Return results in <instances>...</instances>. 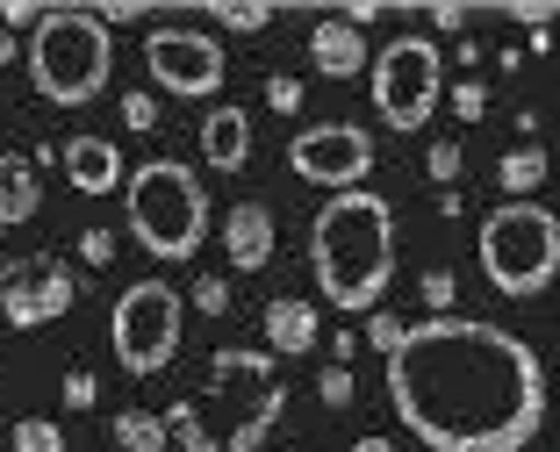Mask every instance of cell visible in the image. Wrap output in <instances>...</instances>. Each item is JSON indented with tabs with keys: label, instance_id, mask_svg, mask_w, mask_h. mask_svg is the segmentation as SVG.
<instances>
[{
	"label": "cell",
	"instance_id": "cell-1",
	"mask_svg": "<svg viewBox=\"0 0 560 452\" xmlns=\"http://www.w3.org/2000/svg\"><path fill=\"white\" fill-rule=\"evenodd\" d=\"M388 402L431 452H525L546 424L539 352L503 323H402L388 352Z\"/></svg>",
	"mask_w": 560,
	"mask_h": 452
},
{
	"label": "cell",
	"instance_id": "cell-2",
	"mask_svg": "<svg viewBox=\"0 0 560 452\" xmlns=\"http://www.w3.org/2000/svg\"><path fill=\"white\" fill-rule=\"evenodd\" d=\"M280 409H288V388H280L273 352L223 345L209 359V381L165 409V438L187 452H252L280 424Z\"/></svg>",
	"mask_w": 560,
	"mask_h": 452
},
{
	"label": "cell",
	"instance_id": "cell-3",
	"mask_svg": "<svg viewBox=\"0 0 560 452\" xmlns=\"http://www.w3.org/2000/svg\"><path fill=\"white\" fill-rule=\"evenodd\" d=\"M310 266H316V295L330 309H346V317L381 309L388 273H396V209L374 187L330 194L316 230H310Z\"/></svg>",
	"mask_w": 560,
	"mask_h": 452
},
{
	"label": "cell",
	"instance_id": "cell-4",
	"mask_svg": "<svg viewBox=\"0 0 560 452\" xmlns=\"http://www.w3.org/2000/svg\"><path fill=\"white\" fill-rule=\"evenodd\" d=\"M116 72V44L94 22V8H44L30 36V86L50 108H86Z\"/></svg>",
	"mask_w": 560,
	"mask_h": 452
},
{
	"label": "cell",
	"instance_id": "cell-5",
	"mask_svg": "<svg viewBox=\"0 0 560 452\" xmlns=\"http://www.w3.org/2000/svg\"><path fill=\"white\" fill-rule=\"evenodd\" d=\"M122 201H130V237L151 251V259H195L201 230H209V194H201L195 166L180 158H151L122 180Z\"/></svg>",
	"mask_w": 560,
	"mask_h": 452
},
{
	"label": "cell",
	"instance_id": "cell-6",
	"mask_svg": "<svg viewBox=\"0 0 560 452\" xmlns=\"http://www.w3.org/2000/svg\"><path fill=\"white\" fill-rule=\"evenodd\" d=\"M481 273H489L495 295H539L560 273V216L546 201H503L489 223H481Z\"/></svg>",
	"mask_w": 560,
	"mask_h": 452
},
{
	"label": "cell",
	"instance_id": "cell-7",
	"mask_svg": "<svg viewBox=\"0 0 560 452\" xmlns=\"http://www.w3.org/2000/svg\"><path fill=\"white\" fill-rule=\"evenodd\" d=\"M445 100V50L431 36H396V44H381L374 58V108L388 130H424L431 108Z\"/></svg>",
	"mask_w": 560,
	"mask_h": 452
},
{
	"label": "cell",
	"instance_id": "cell-8",
	"mask_svg": "<svg viewBox=\"0 0 560 452\" xmlns=\"http://www.w3.org/2000/svg\"><path fill=\"white\" fill-rule=\"evenodd\" d=\"M108 337H116V359L122 373H165L173 367V352H180V287L165 281H137L122 287L116 317H108Z\"/></svg>",
	"mask_w": 560,
	"mask_h": 452
},
{
	"label": "cell",
	"instance_id": "cell-9",
	"mask_svg": "<svg viewBox=\"0 0 560 452\" xmlns=\"http://www.w3.org/2000/svg\"><path fill=\"white\" fill-rule=\"evenodd\" d=\"M288 166L310 187L352 194V187L374 173V144H366V130H352V122H316V130H302L295 144H288Z\"/></svg>",
	"mask_w": 560,
	"mask_h": 452
},
{
	"label": "cell",
	"instance_id": "cell-10",
	"mask_svg": "<svg viewBox=\"0 0 560 452\" xmlns=\"http://www.w3.org/2000/svg\"><path fill=\"white\" fill-rule=\"evenodd\" d=\"M144 66H151V80L165 86V94H187V100H201V94H215L223 86V44L215 36H201V29H151L144 36Z\"/></svg>",
	"mask_w": 560,
	"mask_h": 452
},
{
	"label": "cell",
	"instance_id": "cell-11",
	"mask_svg": "<svg viewBox=\"0 0 560 452\" xmlns=\"http://www.w3.org/2000/svg\"><path fill=\"white\" fill-rule=\"evenodd\" d=\"M72 295H80V281H72L66 259H50V251H36V259H15V266H0V309H8V323H15V331L58 323V317L72 309Z\"/></svg>",
	"mask_w": 560,
	"mask_h": 452
},
{
	"label": "cell",
	"instance_id": "cell-12",
	"mask_svg": "<svg viewBox=\"0 0 560 452\" xmlns=\"http://www.w3.org/2000/svg\"><path fill=\"white\" fill-rule=\"evenodd\" d=\"M66 180L80 187V194H116L122 187V158H116V144L108 136H66Z\"/></svg>",
	"mask_w": 560,
	"mask_h": 452
},
{
	"label": "cell",
	"instance_id": "cell-13",
	"mask_svg": "<svg viewBox=\"0 0 560 452\" xmlns=\"http://www.w3.org/2000/svg\"><path fill=\"white\" fill-rule=\"evenodd\" d=\"M223 245H231L237 273H259L266 259H273V209H266V201H237L231 223H223Z\"/></svg>",
	"mask_w": 560,
	"mask_h": 452
},
{
	"label": "cell",
	"instance_id": "cell-14",
	"mask_svg": "<svg viewBox=\"0 0 560 452\" xmlns=\"http://www.w3.org/2000/svg\"><path fill=\"white\" fill-rule=\"evenodd\" d=\"M310 66L324 72V80H352V72L366 66V36L352 29V22H338V15L316 22L310 29Z\"/></svg>",
	"mask_w": 560,
	"mask_h": 452
},
{
	"label": "cell",
	"instance_id": "cell-15",
	"mask_svg": "<svg viewBox=\"0 0 560 452\" xmlns=\"http://www.w3.org/2000/svg\"><path fill=\"white\" fill-rule=\"evenodd\" d=\"M316 309L302 295H280L266 301V345H273V359H295V352H316Z\"/></svg>",
	"mask_w": 560,
	"mask_h": 452
},
{
	"label": "cell",
	"instance_id": "cell-16",
	"mask_svg": "<svg viewBox=\"0 0 560 452\" xmlns=\"http://www.w3.org/2000/svg\"><path fill=\"white\" fill-rule=\"evenodd\" d=\"M201 158L223 173H237L252 158V116L245 108H209V122H201Z\"/></svg>",
	"mask_w": 560,
	"mask_h": 452
},
{
	"label": "cell",
	"instance_id": "cell-17",
	"mask_svg": "<svg viewBox=\"0 0 560 452\" xmlns=\"http://www.w3.org/2000/svg\"><path fill=\"white\" fill-rule=\"evenodd\" d=\"M36 201H44V187H36V166L22 158V151H0V230L30 223V216H36Z\"/></svg>",
	"mask_w": 560,
	"mask_h": 452
},
{
	"label": "cell",
	"instance_id": "cell-18",
	"mask_svg": "<svg viewBox=\"0 0 560 452\" xmlns=\"http://www.w3.org/2000/svg\"><path fill=\"white\" fill-rule=\"evenodd\" d=\"M108 431H116L122 452H165V445H173V438H165V417H151V409H122Z\"/></svg>",
	"mask_w": 560,
	"mask_h": 452
},
{
	"label": "cell",
	"instance_id": "cell-19",
	"mask_svg": "<svg viewBox=\"0 0 560 452\" xmlns=\"http://www.w3.org/2000/svg\"><path fill=\"white\" fill-rule=\"evenodd\" d=\"M495 180L511 187V201H532V187L546 180V151H539V144H517L511 158H503V166H495Z\"/></svg>",
	"mask_w": 560,
	"mask_h": 452
},
{
	"label": "cell",
	"instance_id": "cell-20",
	"mask_svg": "<svg viewBox=\"0 0 560 452\" xmlns=\"http://www.w3.org/2000/svg\"><path fill=\"white\" fill-rule=\"evenodd\" d=\"M209 22H223V29H266V22H273V8H266V0H215Z\"/></svg>",
	"mask_w": 560,
	"mask_h": 452
},
{
	"label": "cell",
	"instance_id": "cell-21",
	"mask_svg": "<svg viewBox=\"0 0 560 452\" xmlns=\"http://www.w3.org/2000/svg\"><path fill=\"white\" fill-rule=\"evenodd\" d=\"M15 452H66V431L50 417H22L15 424Z\"/></svg>",
	"mask_w": 560,
	"mask_h": 452
},
{
	"label": "cell",
	"instance_id": "cell-22",
	"mask_svg": "<svg viewBox=\"0 0 560 452\" xmlns=\"http://www.w3.org/2000/svg\"><path fill=\"white\" fill-rule=\"evenodd\" d=\"M122 122H130V130H151V122H159V94H144V86L122 94Z\"/></svg>",
	"mask_w": 560,
	"mask_h": 452
},
{
	"label": "cell",
	"instance_id": "cell-23",
	"mask_svg": "<svg viewBox=\"0 0 560 452\" xmlns=\"http://www.w3.org/2000/svg\"><path fill=\"white\" fill-rule=\"evenodd\" d=\"M453 116H467V122L489 116V94H481V80H460V86H453Z\"/></svg>",
	"mask_w": 560,
	"mask_h": 452
},
{
	"label": "cell",
	"instance_id": "cell-24",
	"mask_svg": "<svg viewBox=\"0 0 560 452\" xmlns=\"http://www.w3.org/2000/svg\"><path fill=\"white\" fill-rule=\"evenodd\" d=\"M94 395H101V381L86 367H72L66 373V409H94Z\"/></svg>",
	"mask_w": 560,
	"mask_h": 452
},
{
	"label": "cell",
	"instance_id": "cell-25",
	"mask_svg": "<svg viewBox=\"0 0 560 452\" xmlns=\"http://www.w3.org/2000/svg\"><path fill=\"white\" fill-rule=\"evenodd\" d=\"M424 173H431V180H445V187H453V180H460V144H431Z\"/></svg>",
	"mask_w": 560,
	"mask_h": 452
},
{
	"label": "cell",
	"instance_id": "cell-26",
	"mask_svg": "<svg viewBox=\"0 0 560 452\" xmlns=\"http://www.w3.org/2000/svg\"><path fill=\"white\" fill-rule=\"evenodd\" d=\"M195 309L201 317H223L231 309V281H195Z\"/></svg>",
	"mask_w": 560,
	"mask_h": 452
},
{
	"label": "cell",
	"instance_id": "cell-27",
	"mask_svg": "<svg viewBox=\"0 0 560 452\" xmlns=\"http://www.w3.org/2000/svg\"><path fill=\"white\" fill-rule=\"evenodd\" d=\"M424 309H431V317H445V309H453V273H424Z\"/></svg>",
	"mask_w": 560,
	"mask_h": 452
},
{
	"label": "cell",
	"instance_id": "cell-28",
	"mask_svg": "<svg viewBox=\"0 0 560 452\" xmlns=\"http://www.w3.org/2000/svg\"><path fill=\"white\" fill-rule=\"evenodd\" d=\"M324 402H330V409H346V402H352V367H324Z\"/></svg>",
	"mask_w": 560,
	"mask_h": 452
},
{
	"label": "cell",
	"instance_id": "cell-29",
	"mask_svg": "<svg viewBox=\"0 0 560 452\" xmlns=\"http://www.w3.org/2000/svg\"><path fill=\"white\" fill-rule=\"evenodd\" d=\"M503 15L525 22V29H553V0H546V8H539V0H517V8H503Z\"/></svg>",
	"mask_w": 560,
	"mask_h": 452
},
{
	"label": "cell",
	"instance_id": "cell-30",
	"mask_svg": "<svg viewBox=\"0 0 560 452\" xmlns=\"http://www.w3.org/2000/svg\"><path fill=\"white\" fill-rule=\"evenodd\" d=\"M266 100H273L280 116H288V108H302V80H288V72H280V80H266Z\"/></svg>",
	"mask_w": 560,
	"mask_h": 452
},
{
	"label": "cell",
	"instance_id": "cell-31",
	"mask_svg": "<svg viewBox=\"0 0 560 452\" xmlns=\"http://www.w3.org/2000/svg\"><path fill=\"white\" fill-rule=\"evenodd\" d=\"M80 251H86V266H108V259H116V237H108V230H86Z\"/></svg>",
	"mask_w": 560,
	"mask_h": 452
},
{
	"label": "cell",
	"instance_id": "cell-32",
	"mask_svg": "<svg viewBox=\"0 0 560 452\" xmlns=\"http://www.w3.org/2000/svg\"><path fill=\"white\" fill-rule=\"evenodd\" d=\"M366 337H374L381 352H396V337H402V317H388V309H374V331H366Z\"/></svg>",
	"mask_w": 560,
	"mask_h": 452
},
{
	"label": "cell",
	"instance_id": "cell-33",
	"mask_svg": "<svg viewBox=\"0 0 560 452\" xmlns=\"http://www.w3.org/2000/svg\"><path fill=\"white\" fill-rule=\"evenodd\" d=\"M0 22H8V29H30V22H44V8H36V0H8Z\"/></svg>",
	"mask_w": 560,
	"mask_h": 452
},
{
	"label": "cell",
	"instance_id": "cell-34",
	"mask_svg": "<svg viewBox=\"0 0 560 452\" xmlns=\"http://www.w3.org/2000/svg\"><path fill=\"white\" fill-rule=\"evenodd\" d=\"M352 352H360V331H338V337H330V367H346Z\"/></svg>",
	"mask_w": 560,
	"mask_h": 452
},
{
	"label": "cell",
	"instance_id": "cell-35",
	"mask_svg": "<svg viewBox=\"0 0 560 452\" xmlns=\"http://www.w3.org/2000/svg\"><path fill=\"white\" fill-rule=\"evenodd\" d=\"M431 29H445V36L467 29V8H431Z\"/></svg>",
	"mask_w": 560,
	"mask_h": 452
},
{
	"label": "cell",
	"instance_id": "cell-36",
	"mask_svg": "<svg viewBox=\"0 0 560 452\" xmlns=\"http://www.w3.org/2000/svg\"><path fill=\"white\" fill-rule=\"evenodd\" d=\"M352 452H396V438H360Z\"/></svg>",
	"mask_w": 560,
	"mask_h": 452
},
{
	"label": "cell",
	"instance_id": "cell-37",
	"mask_svg": "<svg viewBox=\"0 0 560 452\" xmlns=\"http://www.w3.org/2000/svg\"><path fill=\"white\" fill-rule=\"evenodd\" d=\"M8 58H22V44H15V36H0V66H8Z\"/></svg>",
	"mask_w": 560,
	"mask_h": 452
}]
</instances>
